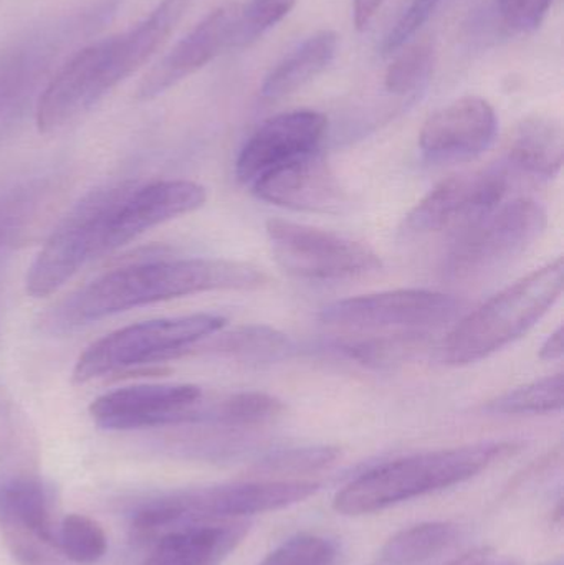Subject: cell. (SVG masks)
Instances as JSON below:
<instances>
[{
    "label": "cell",
    "instance_id": "obj_33",
    "mask_svg": "<svg viewBox=\"0 0 564 565\" xmlns=\"http://www.w3.org/2000/svg\"><path fill=\"white\" fill-rule=\"evenodd\" d=\"M447 565H515V563L509 556H503L489 547H482V550L470 551Z\"/></svg>",
    "mask_w": 564,
    "mask_h": 565
},
{
    "label": "cell",
    "instance_id": "obj_10",
    "mask_svg": "<svg viewBox=\"0 0 564 565\" xmlns=\"http://www.w3.org/2000/svg\"><path fill=\"white\" fill-rule=\"evenodd\" d=\"M265 232L277 264L304 280H350L383 267L380 255L368 245L323 228L272 218Z\"/></svg>",
    "mask_w": 564,
    "mask_h": 565
},
{
    "label": "cell",
    "instance_id": "obj_28",
    "mask_svg": "<svg viewBox=\"0 0 564 565\" xmlns=\"http://www.w3.org/2000/svg\"><path fill=\"white\" fill-rule=\"evenodd\" d=\"M295 2L297 0H248L241 3L234 49H245L257 42L291 12Z\"/></svg>",
    "mask_w": 564,
    "mask_h": 565
},
{
    "label": "cell",
    "instance_id": "obj_27",
    "mask_svg": "<svg viewBox=\"0 0 564 565\" xmlns=\"http://www.w3.org/2000/svg\"><path fill=\"white\" fill-rule=\"evenodd\" d=\"M56 544L70 561L76 564H93L106 553V536L96 521L82 514H70L63 520Z\"/></svg>",
    "mask_w": 564,
    "mask_h": 565
},
{
    "label": "cell",
    "instance_id": "obj_25",
    "mask_svg": "<svg viewBox=\"0 0 564 565\" xmlns=\"http://www.w3.org/2000/svg\"><path fill=\"white\" fill-rule=\"evenodd\" d=\"M563 408V374L549 375L487 402L482 411L493 415L553 414Z\"/></svg>",
    "mask_w": 564,
    "mask_h": 565
},
{
    "label": "cell",
    "instance_id": "obj_6",
    "mask_svg": "<svg viewBox=\"0 0 564 565\" xmlns=\"http://www.w3.org/2000/svg\"><path fill=\"white\" fill-rule=\"evenodd\" d=\"M318 488L313 481L281 480L182 491L142 508L139 521L146 530L164 534L171 527L192 521L244 520L304 503L317 493Z\"/></svg>",
    "mask_w": 564,
    "mask_h": 565
},
{
    "label": "cell",
    "instance_id": "obj_16",
    "mask_svg": "<svg viewBox=\"0 0 564 565\" xmlns=\"http://www.w3.org/2000/svg\"><path fill=\"white\" fill-rule=\"evenodd\" d=\"M238 7L241 3H225L204 17L158 65L146 73L136 98L141 102L158 98L192 73L204 68L225 50L234 49Z\"/></svg>",
    "mask_w": 564,
    "mask_h": 565
},
{
    "label": "cell",
    "instance_id": "obj_21",
    "mask_svg": "<svg viewBox=\"0 0 564 565\" xmlns=\"http://www.w3.org/2000/svg\"><path fill=\"white\" fill-rule=\"evenodd\" d=\"M0 516L20 537H32L43 546L56 544L55 527L45 491L32 480H17L0 490Z\"/></svg>",
    "mask_w": 564,
    "mask_h": 565
},
{
    "label": "cell",
    "instance_id": "obj_18",
    "mask_svg": "<svg viewBox=\"0 0 564 565\" xmlns=\"http://www.w3.org/2000/svg\"><path fill=\"white\" fill-rule=\"evenodd\" d=\"M247 533L244 520L179 524L158 537L145 565H221Z\"/></svg>",
    "mask_w": 564,
    "mask_h": 565
},
{
    "label": "cell",
    "instance_id": "obj_11",
    "mask_svg": "<svg viewBox=\"0 0 564 565\" xmlns=\"http://www.w3.org/2000/svg\"><path fill=\"white\" fill-rule=\"evenodd\" d=\"M510 188L506 162L479 171L462 172L430 189L404 218V232L414 237L466 231L502 204Z\"/></svg>",
    "mask_w": 564,
    "mask_h": 565
},
{
    "label": "cell",
    "instance_id": "obj_15",
    "mask_svg": "<svg viewBox=\"0 0 564 565\" xmlns=\"http://www.w3.org/2000/svg\"><path fill=\"white\" fill-rule=\"evenodd\" d=\"M499 118L487 99L464 96L429 116L419 135L421 151L429 161H470L496 141Z\"/></svg>",
    "mask_w": 564,
    "mask_h": 565
},
{
    "label": "cell",
    "instance_id": "obj_3",
    "mask_svg": "<svg viewBox=\"0 0 564 565\" xmlns=\"http://www.w3.org/2000/svg\"><path fill=\"white\" fill-rule=\"evenodd\" d=\"M520 448L515 441H482L397 458L354 478L334 497L333 507L344 516L376 513L464 483Z\"/></svg>",
    "mask_w": 564,
    "mask_h": 565
},
{
    "label": "cell",
    "instance_id": "obj_2",
    "mask_svg": "<svg viewBox=\"0 0 564 565\" xmlns=\"http://www.w3.org/2000/svg\"><path fill=\"white\" fill-rule=\"evenodd\" d=\"M188 6L189 0H162L131 29L72 55L40 95L35 109L39 131H58L141 68L174 32Z\"/></svg>",
    "mask_w": 564,
    "mask_h": 565
},
{
    "label": "cell",
    "instance_id": "obj_19",
    "mask_svg": "<svg viewBox=\"0 0 564 565\" xmlns=\"http://www.w3.org/2000/svg\"><path fill=\"white\" fill-rule=\"evenodd\" d=\"M564 138L558 121L545 116L523 119L510 141L506 164L510 171L552 179L563 168Z\"/></svg>",
    "mask_w": 564,
    "mask_h": 565
},
{
    "label": "cell",
    "instance_id": "obj_12",
    "mask_svg": "<svg viewBox=\"0 0 564 565\" xmlns=\"http://www.w3.org/2000/svg\"><path fill=\"white\" fill-rule=\"evenodd\" d=\"M202 391L189 384H146L118 388L93 401L89 415L105 430H139L199 422Z\"/></svg>",
    "mask_w": 564,
    "mask_h": 565
},
{
    "label": "cell",
    "instance_id": "obj_23",
    "mask_svg": "<svg viewBox=\"0 0 564 565\" xmlns=\"http://www.w3.org/2000/svg\"><path fill=\"white\" fill-rule=\"evenodd\" d=\"M209 348L219 354L255 364L281 361L294 352V344L287 334L264 324L242 326L225 332L217 335Z\"/></svg>",
    "mask_w": 564,
    "mask_h": 565
},
{
    "label": "cell",
    "instance_id": "obj_22",
    "mask_svg": "<svg viewBox=\"0 0 564 565\" xmlns=\"http://www.w3.org/2000/svg\"><path fill=\"white\" fill-rule=\"evenodd\" d=\"M459 526L446 521L417 524L401 531L381 551L386 565H419L450 550L459 540Z\"/></svg>",
    "mask_w": 564,
    "mask_h": 565
},
{
    "label": "cell",
    "instance_id": "obj_9",
    "mask_svg": "<svg viewBox=\"0 0 564 565\" xmlns=\"http://www.w3.org/2000/svg\"><path fill=\"white\" fill-rule=\"evenodd\" d=\"M126 182L96 189L63 218L26 274V292L45 298L72 280L86 264L106 255L109 212Z\"/></svg>",
    "mask_w": 564,
    "mask_h": 565
},
{
    "label": "cell",
    "instance_id": "obj_34",
    "mask_svg": "<svg viewBox=\"0 0 564 565\" xmlns=\"http://www.w3.org/2000/svg\"><path fill=\"white\" fill-rule=\"evenodd\" d=\"M383 2L384 0H353L354 23L358 29L363 30L370 25Z\"/></svg>",
    "mask_w": 564,
    "mask_h": 565
},
{
    "label": "cell",
    "instance_id": "obj_4",
    "mask_svg": "<svg viewBox=\"0 0 564 565\" xmlns=\"http://www.w3.org/2000/svg\"><path fill=\"white\" fill-rule=\"evenodd\" d=\"M563 274L560 257L464 316L437 345V359L456 367L473 364L522 338L558 301Z\"/></svg>",
    "mask_w": 564,
    "mask_h": 565
},
{
    "label": "cell",
    "instance_id": "obj_8",
    "mask_svg": "<svg viewBox=\"0 0 564 565\" xmlns=\"http://www.w3.org/2000/svg\"><path fill=\"white\" fill-rule=\"evenodd\" d=\"M549 225L545 209L532 199L497 205L462 231L447 255L446 274L473 280L506 267L540 241Z\"/></svg>",
    "mask_w": 564,
    "mask_h": 565
},
{
    "label": "cell",
    "instance_id": "obj_17",
    "mask_svg": "<svg viewBox=\"0 0 564 565\" xmlns=\"http://www.w3.org/2000/svg\"><path fill=\"white\" fill-rule=\"evenodd\" d=\"M251 189L260 201L291 211L331 214L347 205V192L321 151L272 169Z\"/></svg>",
    "mask_w": 564,
    "mask_h": 565
},
{
    "label": "cell",
    "instance_id": "obj_30",
    "mask_svg": "<svg viewBox=\"0 0 564 565\" xmlns=\"http://www.w3.org/2000/svg\"><path fill=\"white\" fill-rule=\"evenodd\" d=\"M340 457L337 447H301L275 451L258 463V470L267 473L298 475L323 470Z\"/></svg>",
    "mask_w": 564,
    "mask_h": 565
},
{
    "label": "cell",
    "instance_id": "obj_13",
    "mask_svg": "<svg viewBox=\"0 0 564 565\" xmlns=\"http://www.w3.org/2000/svg\"><path fill=\"white\" fill-rule=\"evenodd\" d=\"M207 192L198 182L158 181L148 185L128 182L109 212L106 224V254L125 247L146 232L198 211Z\"/></svg>",
    "mask_w": 564,
    "mask_h": 565
},
{
    "label": "cell",
    "instance_id": "obj_31",
    "mask_svg": "<svg viewBox=\"0 0 564 565\" xmlns=\"http://www.w3.org/2000/svg\"><path fill=\"white\" fill-rule=\"evenodd\" d=\"M443 2L444 0H413L400 20L394 23L393 29L384 36L383 43H381V53L384 56H390L403 49L423 29L424 23L434 15Z\"/></svg>",
    "mask_w": 564,
    "mask_h": 565
},
{
    "label": "cell",
    "instance_id": "obj_26",
    "mask_svg": "<svg viewBox=\"0 0 564 565\" xmlns=\"http://www.w3.org/2000/svg\"><path fill=\"white\" fill-rule=\"evenodd\" d=\"M434 65H436V52L429 42L411 45L387 66L384 86L393 95H409L429 82Z\"/></svg>",
    "mask_w": 564,
    "mask_h": 565
},
{
    "label": "cell",
    "instance_id": "obj_20",
    "mask_svg": "<svg viewBox=\"0 0 564 565\" xmlns=\"http://www.w3.org/2000/svg\"><path fill=\"white\" fill-rule=\"evenodd\" d=\"M337 50L338 35L333 30H321L308 36L272 68L262 85V96L265 99H280L304 88L331 65Z\"/></svg>",
    "mask_w": 564,
    "mask_h": 565
},
{
    "label": "cell",
    "instance_id": "obj_35",
    "mask_svg": "<svg viewBox=\"0 0 564 565\" xmlns=\"http://www.w3.org/2000/svg\"><path fill=\"white\" fill-rule=\"evenodd\" d=\"M563 326H560L543 342L542 349H540V358L543 361H560L563 358Z\"/></svg>",
    "mask_w": 564,
    "mask_h": 565
},
{
    "label": "cell",
    "instance_id": "obj_7",
    "mask_svg": "<svg viewBox=\"0 0 564 565\" xmlns=\"http://www.w3.org/2000/svg\"><path fill=\"white\" fill-rule=\"evenodd\" d=\"M464 302L429 289H394L331 302L321 311L327 328L344 335L430 334L456 321Z\"/></svg>",
    "mask_w": 564,
    "mask_h": 565
},
{
    "label": "cell",
    "instance_id": "obj_5",
    "mask_svg": "<svg viewBox=\"0 0 564 565\" xmlns=\"http://www.w3.org/2000/svg\"><path fill=\"white\" fill-rule=\"evenodd\" d=\"M224 326L222 316L198 312L118 329L93 342L79 355L73 369V382L88 384L106 375L181 358Z\"/></svg>",
    "mask_w": 564,
    "mask_h": 565
},
{
    "label": "cell",
    "instance_id": "obj_32",
    "mask_svg": "<svg viewBox=\"0 0 564 565\" xmlns=\"http://www.w3.org/2000/svg\"><path fill=\"white\" fill-rule=\"evenodd\" d=\"M553 0H497V12L507 29L517 33L535 32L545 22Z\"/></svg>",
    "mask_w": 564,
    "mask_h": 565
},
{
    "label": "cell",
    "instance_id": "obj_29",
    "mask_svg": "<svg viewBox=\"0 0 564 565\" xmlns=\"http://www.w3.org/2000/svg\"><path fill=\"white\" fill-rule=\"evenodd\" d=\"M340 550L330 537L298 534L272 551L258 565H334Z\"/></svg>",
    "mask_w": 564,
    "mask_h": 565
},
{
    "label": "cell",
    "instance_id": "obj_24",
    "mask_svg": "<svg viewBox=\"0 0 564 565\" xmlns=\"http://www.w3.org/2000/svg\"><path fill=\"white\" fill-rule=\"evenodd\" d=\"M284 412V402L274 395L265 392H238L209 407L202 405L201 420L232 428L258 427L277 420Z\"/></svg>",
    "mask_w": 564,
    "mask_h": 565
},
{
    "label": "cell",
    "instance_id": "obj_14",
    "mask_svg": "<svg viewBox=\"0 0 564 565\" xmlns=\"http://www.w3.org/2000/svg\"><path fill=\"white\" fill-rule=\"evenodd\" d=\"M327 129V116L313 109H297L268 119L238 154L235 166L238 181L251 188L272 169L320 151Z\"/></svg>",
    "mask_w": 564,
    "mask_h": 565
},
{
    "label": "cell",
    "instance_id": "obj_1",
    "mask_svg": "<svg viewBox=\"0 0 564 565\" xmlns=\"http://www.w3.org/2000/svg\"><path fill=\"white\" fill-rule=\"evenodd\" d=\"M265 275L241 262L214 258H161L103 275L63 299L45 318L52 331L83 324L182 296L217 289H255Z\"/></svg>",
    "mask_w": 564,
    "mask_h": 565
}]
</instances>
